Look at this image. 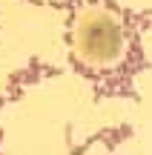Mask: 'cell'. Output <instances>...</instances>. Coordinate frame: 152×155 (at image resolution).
Listing matches in <instances>:
<instances>
[{
    "label": "cell",
    "mask_w": 152,
    "mask_h": 155,
    "mask_svg": "<svg viewBox=\"0 0 152 155\" xmlns=\"http://www.w3.org/2000/svg\"><path fill=\"white\" fill-rule=\"evenodd\" d=\"M129 35L112 6L95 3L78 15L72 29V55L86 75L112 78L129 66Z\"/></svg>",
    "instance_id": "1"
}]
</instances>
